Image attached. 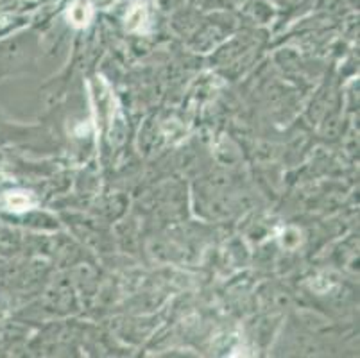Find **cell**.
I'll use <instances>...</instances> for the list:
<instances>
[{
  "label": "cell",
  "mask_w": 360,
  "mask_h": 358,
  "mask_svg": "<svg viewBox=\"0 0 360 358\" xmlns=\"http://www.w3.org/2000/svg\"><path fill=\"white\" fill-rule=\"evenodd\" d=\"M0 206L11 212H25L34 206V199L27 192H6L0 197Z\"/></svg>",
  "instance_id": "6da1fadb"
},
{
  "label": "cell",
  "mask_w": 360,
  "mask_h": 358,
  "mask_svg": "<svg viewBox=\"0 0 360 358\" xmlns=\"http://www.w3.org/2000/svg\"><path fill=\"white\" fill-rule=\"evenodd\" d=\"M70 18L72 24L77 25V27H83V25L88 24V20H90V8L84 6V2H77V4H74V8H72Z\"/></svg>",
  "instance_id": "7a4b0ae2"
}]
</instances>
